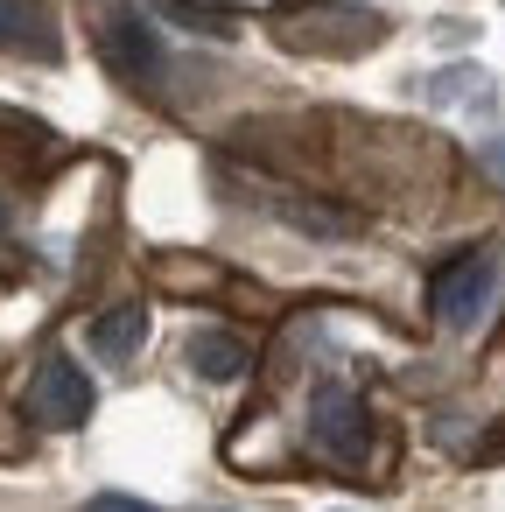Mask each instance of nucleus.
Listing matches in <instances>:
<instances>
[{
    "label": "nucleus",
    "instance_id": "obj_1",
    "mask_svg": "<svg viewBox=\"0 0 505 512\" xmlns=\"http://www.w3.org/2000/svg\"><path fill=\"white\" fill-rule=\"evenodd\" d=\"M99 57H106L127 85H141V92H155L162 71H169V50H162L155 22L134 15V8H106V15H99Z\"/></svg>",
    "mask_w": 505,
    "mask_h": 512
},
{
    "label": "nucleus",
    "instance_id": "obj_2",
    "mask_svg": "<svg viewBox=\"0 0 505 512\" xmlns=\"http://www.w3.org/2000/svg\"><path fill=\"white\" fill-rule=\"evenodd\" d=\"M491 288H498V260H491V253H456V260L435 274V288H428V309H435V323H449V330H470V323L484 316Z\"/></svg>",
    "mask_w": 505,
    "mask_h": 512
},
{
    "label": "nucleus",
    "instance_id": "obj_3",
    "mask_svg": "<svg viewBox=\"0 0 505 512\" xmlns=\"http://www.w3.org/2000/svg\"><path fill=\"white\" fill-rule=\"evenodd\" d=\"M309 435H316V449H323V456H337V463H358V456L372 449L365 400H358L351 386H323V393H316V407H309Z\"/></svg>",
    "mask_w": 505,
    "mask_h": 512
},
{
    "label": "nucleus",
    "instance_id": "obj_4",
    "mask_svg": "<svg viewBox=\"0 0 505 512\" xmlns=\"http://www.w3.org/2000/svg\"><path fill=\"white\" fill-rule=\"evenodd\" d=\"M29 414H36L43 428H78V421L92 414V379H85L71 358H43V372H36V386H29Z\"/></svg>",
    "mask_w": 505,
    "mask_h": 512
},
{
    "label": "nucleus",
    "instance_id": "obj_5",
    "mask_svg": "<svg viewBox=\"0 0 505 512\" xmlns=\"http://www.w3.org/2000/svg\"><path fill=\"white\" fill-rule=\"evenodd\" d=\"M0 50H8V57H36V64H57L64 57L57 15L43 8V0H0Z\"/></svg>",
    "mask_w": 505,
    "mask_h": 512
},
{
    "label": "nucleus",
    "instance_id": "obj_6",
    "mask_svg": "<svg viewBox=\"0 0 505 512\" xmlns=\"http://www.w3.org/2000/svg\"><path fill=\"white\" fill-rule=\"evenodd\" d=\"M141 337H148V309H141V302H120V309H106V316L92 323V351H99V358H134Z\"/></svg>",
    "mask_w": 505,
    "mask_h": 512
},
{
    "label": "nucleus",
    "instance_id": "obj_7",
    "mask_svg": "<svg viewBox=\"0 0 505 512\" xmlns=\"http://www.w3.org/2000/svg\"><path fill=\"white\" fill-rule=\"evenodd\" d=\"M190 365H197L204 379H239V372L253 365V351H246V337H232V330H197V337H190Z\"/></svg>",
    "mask_w": 505,
    "mask_h": 512
},
{
    "label": "nucleus",
    "instance_id": "obj_8",
    "mask_svg": "<svg viewBox=\"0 0 505 512\" xmlns=\"http://www.w3.org/2000/svg\"><path fill=\"white\" fill-rule=\"evenodd\" d=\"M85 512H155V505H141V498H120V491H106V498H92Z\"/></svg>",
    "mask_w": 505,
    "mask_h": 512
},
{
    "label": "nucleus",
    "instance_id": "obj_9",
    "mask_svg": "<svg viewBox=\"0 0 505 512\" xmlns=\"http://www.w3.org/2000/svg\"><path fill=\"white\" fill-rule=\"evenodd\" d=\"M484 162H491V176L505 183V141H491V155H484Z\"/></svg>",
    "mask_w": 505,
    "mask_h": 512
}]
</instances>
